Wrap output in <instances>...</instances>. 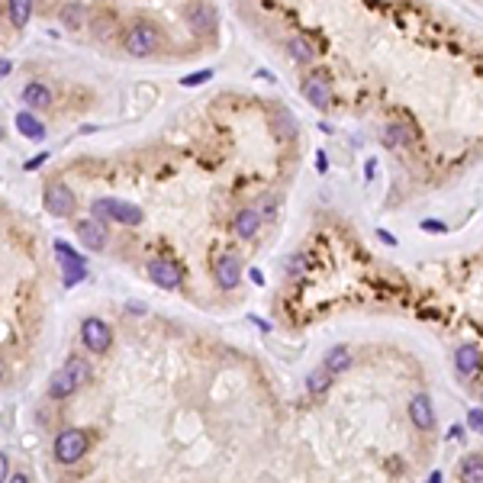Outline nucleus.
Wrapping results in <instances>:
<instances>
[{
    "label": "nucleus",
    "instance_id": "obj_1",
    "mask_svg": "<svg viewBox=\"0 0 483 483\" xmlns=\"http://www.w3.org/2000/svg\"><path fill=\"white\" fill-rule=\"evenodd\" d=\"M123 49L129 52V55H135V59H149V55H155V52L161 49V33L151 23L139 20V23H133L126 29Z\"/></svg>",
    "mask_w": 483,
    "mask_h": 483
},
{
    "label": "nucleus",
    "instance_id": "obj_2",
    "mask_svg": "<svg viewBox=\"0 0 483 483\" xmlns=\"http://www.w3.org/2000/svg\"><path fill=\"white\" fill-rule=\"evenodd\" d=\"M94 216L97 219H113V223H123V225H139L142 223V209L135 203H123L117 197H101V200H94Z\"/></svg>",
    "mask_w": 483,
    "mask_h": 483
},
{
    "label": "nucleus",
    "instance_id": "obj_3",
    "mask_svg": "<svg viewBox=\"0 0 483 483\" xmlns=\"http://www.w3.org/2000/svg\"><path fill=\"white\" fill-rule=\"evenodd\" d=\"M84 451H87V435H84L81 429H65V432L55 438V458H59L61 464L81 461Z\"/></svg>",
    "mask_w": 483,
    "mask_h": 483
},
{
    "label": "nucleus",
    "instance_id": "obj_4",
    "mask_svg": "<svg viewBox=\"0 0 483 483\" xmlns=\"http://www.w3.org/2000/svg\"><path fill=\"white\" fill-rule=\"evenodd\" d=\"M45 209L59 219L71 216L75 213V193H71V187L68 184H49L45 187Z\"/></svg>",
    "mask_w": 483,
    "mask_h": 483
},
{
    "label": "nucleus",
    "instance_id": "obj_5",
    "mask_svg": "<svg viewBox=\"0 0 483 483\" xmlns=\"http://www.w3.org/2000/svg\"><path fill=\"white\" fill-rule=\"evenodd\" d=\"M149 277H151V283H158L161 290H177V287L184 283L181 265H174V261H165V258L149 261Z\"/></svg>",
    "mask_w": 483,
    "mask_h": 483
},
{
    "label": "nucleus",
    "instance_id": "obj_6",
    "mask_svg": "<svg viewBox=\"0 0 483 483\" xmlns=\"http://www.w3.org/2000/svg\"><path fill=\"white\" fill-rule=\"evenodd\" d=\"M81 342L87 345L91 351H107L110 342H113V332H110V325L103 322V319H84L81 325Z\"/></svg>",
    "mask_w": 483,
    "mask_h": 483
},
{
    "label": "nucleus",
    "instance_id": "obj_7",
    "mask_svg": "<svg viewBox=\"0 0 483 483\" xmlns=\"http://www.w3.org/2000/svg\"><path fill=\"white\" fill-rule=\"evenodd\" d=\"M77 239H81L87 248H94V251L107 248V242H110L107 223H103V219H97V216L81 219V223H77Z\"/></svg>",
    "mask_w": 483,
    "mask_h": 483
},
{
    "label": "nucleus",
    "instance_id": "obj_8",
    "mask_svg": "<svg viewBox=\"0 0 483 483\" xmlns=\"http://www.w3.org/2000/svg\"><path fill=\"white\" fill-rule=\"evenodd\" d=\"M409 419H413V425H416L419 432L435 429V406H432V396L429 393H416L409 400Z\"/></svg>",
    "mask_w": 483,
    "mask_h": 483
},
{
    "label": "nucleus",
    "instance_id": "obj_9",
    "mask_svg": "<svg viewBox=\"0 0 483 483\" xmlns=\"http://www.w3.org/2000/svg\"><path fill=\"white\" fill-rule=\"evenodd\" d=\"M480 367H483V351L477 345H458V351H454V371L464 380H470V377H477Z\"/></svg>",
    "mask_w": 483,
    "mask_h": 483
},
{
    "label": "nucleus",
    "instance_id": "obj_10",
    "mask_svg": "<svg viewBox=\"0 0 483 483\" xmlns=\"http://www.w3.org/2000/svg\"><path fill=\"white\" fill-rule=\"evenodd\" d=\"M187 26L197 36H213L216 33V10L209 7V3H193L187 10Z\"/></svg>",
    "mask_w": 483,
    "mask_h": 483
},
{
    "label": "nucleus",
    "instance_id": "obj_11",
    "mask_svg": "<svg viewBox=\"0 0 483 483\" xmlns=\"http://www.w3.org/2000/svg\"><path fill=\"white\" fill-rule=\"evenodd\" d=\"M216 283L223 287V290H235L239 287V281H242V261H239V255H223V258L216 261Z\"/></svg>",
    "mask_w": 483,
    "mask_h": 483
},
{
    "label": "nucleus",
    "instance_id": "obj_12",
    "mask_svg": "<svg viewBox=\"0 0 483 483\" xmlns=\"http://www.w3.org/2000/svg\"><path fill=\"white\" fill-rule=\"evenodd\" d=\"M303 97H306L309 103L316 110H329L332 107V87H329V81L319 75H309L306 81H303Z\"/></svg>",
    "mask_w": 483,
    "mask_h": 483
},
{
    "label": "nucleus",
    "instance_id": "obj_13",
    "mask_svg": "<svg viewBox=\"0 0 483 483\" xmlns=\"http://www.w3.org/2000/svg\"><path fill=\"white\" fill-rule=\"evenodd\" d=\"M261 223H265V219H261V213L255 207L239 209V213H235V235L245 239V242H251L255 235L261 232Z\"/></svg>",
    "mask_w": 483,
    "mask_h": 483
},
{
    "label": "nucleus",
    "instance_id": "obj_14",
    "mask_svg": "<svg viewBox=\"0 0 483 483\" xmlns=\"http://www.w3.org/2000/svg\"><path fill=\"white\" fill-rule=\"evenodd\" d=\"M351 361H355V355H351L348 345H332L325 351L322 364L329 367V374H345V371H351Z\"/></svg>",
    "mask_w": 483,
    "mask_h": 483
},
{
    "label": "nucleus",
    "instance_id": "obj_15",
    "mask_svg": "<svg viewBox=\"0 0 483 483\" xmlns=\"http://www.w3.org/2000/svg\"><path fill=\"white\" fill-rule=\"evenodd\" d=\"M23 103L33 110H49L52 107V91L42 81H29L23 87Z\"/></svg>",
    "mask_w": 483,
    "mask_h": 483
},
{
    "label": "nucleus",
    "instance_id": "obj_16",
    "mask_svg": "<svg viewBox=\"0 0 483 483\" xmlns=\"http://www.w3.org/2000/svg\"><path fill=\"white\" fill-rule=\"evenodd\" d=\"M287 55H290L293 61H300V65H313V61H316V49L309 45L306 36H290V39H287Z\"/></svg>",
    "mask_w": 483,
    "mask_h": 483
},
{
    "label": "nucleus",
    "instance_id": "obj_17",
    "mask_svg": "<svg viewBox=\"0 0 483 483\" xmlns=\"http://www.w3.org/2000/svg\"><path fill=\"white\" fill-rule=\"evenodd\" d=\"M332 377L335 374H329V367H313L306 374V390H309V396H325L329 393V387H332Z\"/></svg>",
    "mask_w": 483,
    "mask_h": 483
},
{
    "label": "nucleus",
    "instance_id": "obj_18",
    "mask_svg": "<svg viewBox=\"0 0 483 483\" xmlns=\"http://www.w3.org/2000/svg\"><path fill=\"white\" fill-rule=\"evenodd\" d=\"M461 483H483V454H467L458 464Z\"/></svg>",
    "mask_w": 483,
    "mask_h": 483
},
{
    "label": "nucleus",
    "instance_id": "obj_19",
    "mask_svg": "<svg viewBox=\"0 0 483 483\" xmlns=\"http://www.w3.org/2000/svg\"><path fill=\"white\" fill-rule=\"evenodd\" d=\"M17 129L26 135V139H33V142L45 139V123H42V119H36L33 113H17Z\"/></svg>",
    "mask_w": 483,
    "mask_h": 483
},
{
    "label": "nucleus",
    "instance_id": "obj_20",
    "mask_svg": "<svg viewBox=\"0 0 483 483\" xmlns=\"http://www.w3.org/2000/svg\"><path fill=\"white\" fill-rule=\"evenodd\" d=\"M75 390H77L75 377L68 374L65 367H61V371H55V377L49 380V393H52V396H55V400H61V396H71Z\"/></svg>",
    "mask_w": 483,
    "mask_h": 483
},
{
    "label": "nucleus",
    "instance_id": "obj_21",
    "mask_svg": "<svg viewBox=\"0 0 483 483\" xmlns=\"http://www.w3.org/2000/svg\"><path fill=\"white\" fill-rule=\"evenodd\" d=\"M383 142H387L390 149H400V145H409V142H413V133H409L403 123H390L383 129Z\"/></svg>",
    "mask_w": 483,
    "mask_h": 483
},
{
    "label": "nucleus",
    "instance_id": "obj_22",
    "mask_svg": "<svg viewBox=\"0 0 483 483\" xmlns=\"http://www.w3.org/2000/svg\"><path fill=\"white\" fill-rule=\"evenodd\" d=\"M274 133H277V139L281 142L297 139V119H293L287 110H281V113L274 117Z\"/></svg>",
    "mask_w": 483,
    "mask_h": 483
},
{
    "label": "nucleus",
    "instance_id": "obj_23",
    "mask_svg": "<svg viewBox=\"0 0 483 483\" xmlns=\"http://www.w3.org/2000/svg\"><path fill=\"white\" fill-rule=\"evenodd\" d=\"M33 17V0H10V23L23 29Z\"/></svg>",
    "mask_w": 483,
    "mask_h": 483
},
{
    "label": "nucleus",
    "instance_id": "obj_24",
    "mask_svg": "<svg viewBox=\"0 0 483 483\" xmlns=\"http://www.w3.org/2000/svg\"><path fill=\"white\" fill-rule=\"evenodd\" d=\"M65 371H68L71 377H75L77 387H84V383L91 380V364H87L84 358H75V355H71V358L65 361Z\"/></svg>",
    "mask_w": 483,
    "mask_h": 483
},
{
    "label": "nucleus",
    "instance_id": "obj_25",
    "mask_svg": "<svg viewBox=\"0 0 483 483\" xmlns=\"http://www.w3.org/2000/svg\"><path fill=\"white\" fill-rule=\"evenodd\" d=\"M255 209L261 213V219H265V223H274V219H277V209H281V200H277L274 193H261L258 203H255Z\"/></svg>",
    "mask_w": 483,
    "mask_h": 483
},
{
    "label": "nucleus",
    "instance_id": "obj_26",
    "mask_svg": "<svg viewBox=\"0 0 483 483\" xmlns=\"http://www.w3.org/2000/svg\"><path fill=\"white\" fill-rule=\"evenodd\" d=\"M55 255H59V261L65 265V271H71V267H87L84 265V258L77 255V251H71L65 245V242H55Z\"/></svg>",
    "mask_w": 483,
    "mask_h": 483
},
{
    "label": "nucleus",
    "instance_id": "obj_27",
    "mask_svg": "<svg viewBox=\"0 0 483 483\" xmlns=\"http://www.w3.org/2000/svg\"><path fill=\"white\" fill-rule=\"evenodd\" d=\"M209 77H213V71H197V75L181 77V87H193V84H203V81H209Z\"/></svg>",
    "mask_w": 483,
    "mask_h": 483
},
{
    "label": "nucleus",
    "instance_id": "obj_28",
    "mask_svg": "<svg viewBox=\"0 0 483 483\" xmlns=\"http://www.w3.org/2000/svg\"><path fill=\"white\" fill-rule=\"evenodd\" d=\"M81 10L84 7H77V3H75V7H65V13H61L65 26H77V23H81Z\"/></svg>",
    "mask_w": 483,
    "mask_h": 483
},
{
    "label": "nucleus",
    "instance_id": "obj_29",
    "mask_svg": "<svg viewBox=\"0 0 483 483\" xmlns=\"http://www.w3.org/2000/svg\"><path fill=\"white\" fill-rule=\"evenodd\" d=\"M84 274H87V267H71V271H65V287H75L77 281H84Z\"/></svg>",
    "mask_w": 483,
    "mask_h": 483
},
{
    "label": "nucleus",
    "instance_id": "obj_30",
    "mask_svg": "<svg viewBox=\"0 0 483 483\" xmlns=\"http://www.w3.org/2000/svg\"><path fill=\"white\" fill-rule=\"evenodd\" d=\"M467 422H470V429H474V432H483V409H470Z\"/></svg>",
    "mask_w": 483,
    "mask_h": 483
},
{
    "label": "nucleus",
    "instance_id": "obj_31",
    "mask_svg": "<svg viewBox=\"0 0 483 483\" xmlns=\"http://www.w3.org/2000/svg\"><path fill=\"white\" fill-rule=\"evenodd\" d=\"M10 480V464H7V454L0 451V483H7Z\"/></svg>",
    "mask_w": 483,
    "mask_h": 483
},
{
    "label": "nucleus",
    "instance_id": "obj_32",
    "mask_svg": "<svg viewBox=\"0 0 483 483\" xmlns=\"http://www.w3.org/2000/svg\"><path fill=\"white\" fill-rule=\"evenodd\" d=\"M45 158H49V155H45V151H42V155H36V158H29V161H26V171H36V168H39V165H42V161H45Z\"/></svg>",
    "mask_w": 483,
    "mask_h": 483
},
{
    "label": "nucleus",
    "instance_id": "obj_33",
    "mask_svg": "<svg viewBox=\"0 0 483 483\" xmlns=\"http://www.w3.org/2000/svg\"><path fill=\"white\" fill-rule=\"evenodd\" d=\"M422 229H425V232H445V225L442 223H432V219H425Z\"/></svg>",
    "mask_w": 483,
    "mask_h": 483
},
{
    "label": "nucleus",
    "instance_id": "obj_34",
    "mask_svg": "<svg viewBox=\"0 0 483 483\" xmlns=\"http://www.w3.org/2000/svg\"><path fill=\"white\" fill-rule=\"evenodd\" d=\"M10 68H13V65H10L7 59H0V77H7V75H10Z\"/></svg>",
    "mask_w": 483,
    "mask_h": 483
},
{
    "label": "nucleus",
    "instance_id": "obj_35",
    "mask_svg": "<svg viewBox=\"0 0 483 483\" xmlns=\"http://www.w3.org/2000/svg\"><path fill=\"white\" fill-rule=\"evenodd\" d=\"M377 235H380V242H387V245H396V239H393L390 232H383V229H380V232H377Z\"/></svg>",
    "mask_w": 483,
    "mask_h": 483
},
{
    "label": "nucleus",
    "instance_id": "obj_36",
    "mask_svg": "<svg viewBox=\"0 0 483 483\" xmlns=\"http://www.w3.org/2000/svg\"><path fill=\"white\" fill-rule=\"evenodd\" d=\"M316 168L319 171H325V151H316Z\"/></svg>",
    "mask_w": 483,
    "mask_h": 483
},
{
    "label": "nucleus",
    "instance_id": "obj_37",
    "mask_svg": "<svg viewBox=\"0 0 483 483\" xmlns=\"http://www.w3.org/2000/svg\"><path fill=\"white\" fill-rule=\"evenodd\" d=\"M10 483H29V480H26L23 474H17V477H10Z\"/></svg>",
    "mask_w": 483,
    "mask_h": 483
},
{
    "label": "nucleus",
    "instance_id": "obj_38",
    "mask_svg": "<svg viewBox=\"0 0 483 483\" xmlns=\"http://www.w3.org/2000/svg\"><path fill=\"white\" fill-rule=\"evenodd\" d=\"M429 483H442V474H438V470H435V474L429 477Z\"/></svg>",
    "mask_w": 483,
    "mask_h": 483
},
{
    "label": "nucleus",
    "instance_id": "obj_39",
    "mask_svg": "<svg viewBox=\"0 0 483 483\" xmlns=\"http://www.w3.org/2000/svg\"><path fill=\"white\" fill-rule=\"evenodd\" d=\"M0 380H3V358H0Z\"/></svg>",
    "mask_w": 483,
    "mask_h": 483
},
{
    "label": "nucleus",
    "instance_id": "obj_40",
    "mask_svg": "<svg viewBox=\"0 0 483 483\" xmlns=\"http://www.w3.org/2000/svg\"><path fill=\"white\" fill-rule=\"evenodd\" d=\"M0 139H3V129H0Z\"/></svg>",
    "mask_w": 483,
    "mask_h": 483
}]
</instances>
